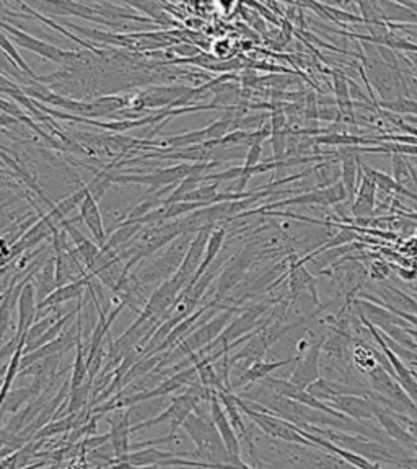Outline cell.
Instances as JSON below:
<instances>
[{
    "label": "cell",
    "mask_w": 417,
    "mask_h": 469,
    "mask_svg": "<svg viewBox=\"0 0 417 469\" xmlns=\"http://www.w3.org/2000/svg\"><path fill=\"white\" fill-rule=\"evenodd\" d=\"M182 427L194 442L197 456L212 465H232V458L228 455L225 443L212 419L207 420L204 415L192 413Z\"/></svg>",
    "instance_id": "obj_1"
},
{
    "label": "cell",
    "mask_w": 417,
    "mask_h": 469,
    "mask_svg": "<svg viewBox=\"0 0 417 469\" xmlns=\"http://www.w3.org/2000/svg\"><path fill=\"white\" fill-rule=\"evenodd\" d=\"M220 165V161H196V163H180L168 168L155 170L149 175H114L113 182L123 185H145L150 186V192L163 187L180 185L187 176H207L206 171Z\"/></svg>",
    "instance_id": "obj_2"
},
{
    "label": "cell",
    "mask_w": 417,
    "mask_h": 469,
    "mask_svg": "<svg viewBox=\"0 0 417 469\" xmlns=\"http://www.w3.org/2000/svg\"><path fill=\"white\" fill-rule=\"evenodd\" d=\"M191 234L182 233L173 243L168 244L165 254H161L158 259L149 261L145 265H140V268L135 270V277H137L140 284H154L160 282V280H163V282L165 280H170L181 268L187 249L191 246Z\"/></svg>",
    "instance_id": "obj_3"
},
{
    "label": "cell",
    "mask_w": 417,
    "mask_h": 469,
    "mask_svg": "<svg viewBox=\"0 0 417 469\" xmlns=\"http://www.w3.org/2000/svg\"><path fill=\"white\" fill-rule=\"evenodd\" d=\"M347 199H349V194H347L346 187H344V185H342V181H336L335 185H331L328 187H318V189H313L309 192H301V194L290 197V199L273 202V204L266 206L263 208L259 207L258 211L243 212V213H239V217H248V215H253V213L266 212L268 208H278V207H285V206H313V204L326 206V207L337 206Z\"/></svg>",
    "instance_id": "obj_4"
},
{
    "label": "cell",
    "mask_w": 417,
    "mask_h": 469,
    "mask_svg": "<svg viewBox=\"0 0 417 469\" xmlns=\"http://www.w3.org/2000/svg\"><path fill=\"white\" fill-rule=\"evenodd\" d=\"M2 31H4V33L12 36L13 41L18 46H22V48L35 52V54H38L41 57H44V59L56 62V64L74 65V62H77L78 59H82L80 52L77 54L75 51H64V49L56 48V46L46 43V41H43V39L35 38V36L25 33L23 30L17 28V26H12V25L4 22L2 23Z\"/></svg>",
    "instance_id": "obj_5"
},
{
    "label": "cell",
    "mask_w": 417,
    "mask_h": 469,
    "mask_svg": "<svg viewBox=\"0 0 417 469\" xmlns=\"http://www.w3.org/2000/svg\"><path fill=\"white\" fill-rule=\"evenodd\" d=\"M326 334H323L318 341L311 342L309 351L305 352L304 357H299L294 372L290 375V383H294L295 387L301 389H306L311 387L313 383L318 382L321 378V370H320V358L323 354V346H325Z\"/></svg>",
    "instance_id": "obj_6"
},
{
    "label": "cell",
    "mask_w": 417,
    "mask_h": 469,
    "mask_svg": "<svg viewBox=\"0 0 417 469\" xmlns=\"http://www.w3.org/2000/svg\"><path fill=\"white\" fill-rule=\"evenodd\" d=\"M211 417L218 432H220L228 455L232 458V465L244 466V463L242 461V445H239L238 434L233 429L232 422L228 419L225 409H223V404H220V398H218L217 391H213L211 398Z\"/></svg>",
    "instance_id": "obj_7"
},
{
    "label": "cell",
    "mask_w": 417,
    "mask_h": 469,
    "mask_svg": "<svg viewBox=\"0 0 417 469\" xmlns=\"http://www.w3.org/2000/svg\"><path fill=\"white\" fill-rule=\"evenodd\" d=\"M332 409L339 411L344 415H349L351 419L362 420V419H372L377 415L380 404L377 401L365 398V396H356V394H339L332 398L330 403Z\"/></svg>",
    "instance_id": "obj_8"
},
{
    "label": "cell",
    "mask_w": 417,
    "mask_h": 469,
    "mask_svg": "<svg viewBox=\"0 0 417 469\" xmlns=\"http://www.w3.org/2000/svg\"><path fill=\"white\" fill-rule=\"evenodd\" d=\"M114 413H116V417H114V419L109 417L108 419L109 424H111V446L118 463H123L130 451L129 435H130V427H132L129 424L130 409L114 411Z\"/></svg>",
    "instance_id": "obj_9"
},
{
    "label": "cell",
    "mask_w": 417,
    "mask_h": 469,
    "mask_svg": "<svg viewBox=\"0 0 417 469\" xmlns=\"http://www.w3.org/2000/svg\"><path fill=\"white\" fill-rule=\"evenodd\" d=\"M36 316H38V296H36L35 282H30L25 285L18 300V323L15 334L23 337L30 327L35 325Z\"/></svg>",
    "instance_id": "obj_10"
},
{
    "label": "cell",
    "mask_w": 417,
    "mask_h": 469,
    "mask_svg": "<svg viewBox=\"0 0 417 469\" xmlns=\"http://www.w3.org/2000/svg\"><path fill=\"white\" fill-rule=\"evenodd\" d=\"M93 277H95V275H93L92 273H88L85 277H78L75 280H72V282H69V284L57 287V289L52 292L48 299H46L44 301H41V304H38V311L52 308V306H59L61 304H66V301L74 300V299H77V296H80L83 294V290L88 289V285H90Z\"/></svg>",
    "instance_id": "obj_11"
},
{
    "label": "cell",
    "mask_w": 417,
    "mask_h": 469,
    "mask_svg": "<svg viewBox=\"0 0 417 469\" xmlns=\"http://www.w3.org/2000/svg\"><path fill=\"white\" fill-rule=\"evenodd\" d=\"M80 218L83 222H85L88 230L93 233V237H95L98 246L104 248V244H106L109 237L106 234V232H104L103 217H101L100 208H98V201L92 196V192L85 197V201L82 202Z\"/></svg>",
    "instance_id": "obj_12"
},
{
    "label": "cell",
    "mask_w": 417,
    "mask_h": 469,
    "mask_svg": "<svg viewBox=\"0 0 417 469\" xmlns=\"http://www.w3.org/2000/svg\"><path fill=\"white\" fill-rule=\"evenodd\" d=\"M378 187L372 178H368L363 173L361 186H359L356 199L351 206V213L356 218H367L373 213L375 208V196H377Z\"/></svg>",
    "instance_id": "obj_13"
},
{
    "label": "cell",
    "mask_w": 417,
    "mask_h": 469,
    "mask_svg": "<svg viewBox=\"0 0 417 469\" xmlns=\"http://www.w3.org/2000/svg\"><path fill=\"white\" fill-rule=\"evenodd\" d=\"M35 285L38 304L44 301L57 289L56 280V256H49L35 270Z\"/></svg>",
    "instance_id": "obj_14"
},
{
    "label": "cell",
    "mask_w": 417,
    "mask_h": 469,
    "mask_svg": "<svg viewBox=\"0 0 417 469\" xmlns=\"http://www.w3.org/2000/svg\"><path fill=\"white\" fill-rule=\"evenodd\" d=\"M299 361V357H294V358H287V361H278V362H263V361H258L254 362L251 367L244 370V372L239 375V378L237 382L233 383V388H238V387H243V384L247 383H254V382H263L269 377L270 373L274 372V370H278L280 367H284V365H289V363H294Z\"/></svg>",
    "instance_id": "obj_15"
},
{
    "label": "cell",
    "mask_w": 417,
    "mask_h": 469,
    "mask_svg": "<svg viewBox=\"0 0 417 469\" xmlns=\"http://www.w3.org/2000/svg\"><path fill=\"white\" fill-rule=\"evenodd\" d=\"M225 237H227V232L223 227H216L211 233V237H208V243H207V249H206V254H204V261H202L199 270L196 273V277L194 280L189 285H194L197 280H199L202 275H204L206 270L211 268L213 264V261L217 259L218 253L222 251L223 248V243H225ZM187 285V287H189Z\"/></svg>",
    "instance_id": "obj_16"
},
{
    "label": "cell",
    "mask_w": 417,
    "mask_h": 469,
    "mask_svg": "<svg viewBox=\"0 0 417 469\" xmlns=\"http://www.w3.org/2000/svg\"><path fill=\"white\" fill-rule=\"evenodd\" d=\"M375 417H377L380 424H382L385 434H387L390 439H393L394 442H398V443H404V445L417 448V442L414 439V435L411 434V432L406 430L403 425L398 424V420H394L393 415L387 413V411H383L382 408H380L377 415H375Z\"/></svg>",
    "instance_id": "obj_17"
},
{
    "label": "cell",
    "mask_w": 417,
    "mask_h": 469,
    "mask_svg": "<svg viewBox=\"0 0 417 469\" xmlns=\"http://www.w3.org/2000/svg\"><path fill=\"white\" fill-rule=\"evenodd\" d=\"M144 225H140V223L134 222V220H124L123 223H119L118 225V230H114L113 234H109L106 244H104V251H109V249H113V251H118L119 248L124 246V244L129 243L130 239L134 238V234H139L142 232Z\"/></svg>",
    "instance_id": "obj_18"
},
{
    "label": "cell",
    "mask_w": 417,
    "mask_h": 469,
    "mask_svg": "<svg viewBox=\"0 0 417 469\" xmlns=\"http://www.w3.org/2000/svg\"><path fill=\"white\" fill-rule=\"evenodd\" d=\"M351 354H352V363L356 365L362 373L373 372V370L380 365L377 357H375V349L367 346V344L361 341V339L354 342Z\"/></svg>",
    "instance_id": "obj_19"
},
{
    "label": "cell",
    "mask_w": 417,
    "mask_h": 469,
    "mask_svg": "<svg viewBox=\"0 0 417 469\" xmlns=\"http://www.w3.org/2000/svg\"><path fill=\"white\" fill-rule=\"evenodd\" d=\"M362 170H363V173L368 176V178H372L375 181V185H377L378 189H382L385 192H399V194L408 196V197H411V199H417L413 192L406 189V187H403V185H399V182L394 178H391V176L382 173V171L370 168V166H367V165H362Z\"/></svg>",
    "instance_id": "obj_20"
},
{
    "label": "cell",
    "mask_w": 417,
    "mask_h": 469,
    "mask_svg": "<svg viewBox=\"0 0 417 469\" xmlns=\"http://www.w3.org/2000/svg\"><path fill=\"white\" fill-rule=\"evenodd\" d=\"M2 49H4V57L5 59H8L10 62H13L15 65H17V69L20 72H23V74L30 78V80H33V82H39V83H44L43 80V77H39V75H36L33 70L30 69V65L26 64L25 59L22 56L18 54V51L15 49V46L12 41H10L8 38V35L7 33H2Z\"/></svg>",
    "instance_id": "obj_21"
},
{
    "label": "cell",
    "mask_w": 417,
    "mask_h": 469,
    "mask_svg": "<svg viewBox=\"0 0 417 469\" xmlns=\"http://www.w3.org/2000/svg\"><path fill=\"white\" fill-rule=\"evenodd\" d=\"M22 8L25 10V12H28V13L31 15V17H35L36 20H39V22H43L44 25H48V26H51V28H52V30H57V31H59V33H61V35H64V36H67V38H69V39H72V41H74V43H77V44H80V46H83V48H85V49H88V51H90V52H98V54H101V52H100V51H98V49H95V48H93V46H92V44H88V43H87V41H83V39H80V38H78V36H75L74 33H70V31H67L66 28H62V26H61V25H57L56 22H52V20H51V18H48V17H44V15H41L39 12H36V10H33V8H31V7H30V5H26V4H22Z\"/></svg>",
    "instance_id": "obj_22"
},
{
    "label": "cell",
    "mask_w": 417,
    "mask_h": 469,
    "mask_svg": "<svg viewBox=\"0 0 417 469\" xmlns=\"http://www.w3.org/2000/svg\"><path fill=\"white\" fill-rule=\"evenodd\" d=\"M87 361L83 358V346H82V334L78 336L77 342V356L74 362V368H72V377H70V391L80 388L83 383H87Z\"/></svg>",
    "instance_id": "obj_23"
},
{
    "label": "cell",
    "mask_w": 417,
    "mask_h": 469,
    "mask_svg": "<svg viewBox=\"0 0 417 469\" xmlns=\"http://www.w3.org/2000/svg\"><path fill=\"white\" fill-rule=\"evenodd\" d=\"M62 318V316H61ZM59 318V320H61ZM57 316H44V318H39V320H36L35 321V325L30 327L28 332H26L25 334V339H26V346L25 347H30L31 344H35L36 341H38L39 337H43L46 332H48L52 326L56 325L57 321Z\"/></svg>",
    "instance_id": "obj_24"
},
{
    "label": "cell",
    "mask_w": 417,
    "mask_h": 469,
    "mask_svg": "<svg viewBox=\"0 0 417 469\" xmlns=\"http://www.w3.org/2000/svg\"><path fill=\"white\" fill-rule=\"evenodd\" d=\"M78 424V415H69V417H64V419L57 420V422H51L46 427H43L38 434L35 435V439H46V437H51L54 434H59V432H64V430H72L74 427Z\"/></svg>",
    "instance_id": "obj_25"
},
{
    "label": "cell",
    "mask_w": 417,
    "mask_h": 469,
    "mask_svg": "<svg viewBox=\"0 0 417 469\" xmlns=\"http://www.w3.org/2000/svg\"><path fill=\"white\" fill-rule=\"evenodd\" d=\"M289 129L284 130H278V132H273L270 135V145H273V152L274 156L270 158V161H284L287 156V145H289Z\"/></svg>",
    "instance_id": "obj_26"
},
{
    "label": "cell",
    "mask_w": 417,
    "mask_h": 469,
    "mask_svg": "<svg viewBox=\"0 0 417 469\" xmlns=\"http://www.w3.org/2000/svg\"><path fill=\"white\" fill-rule=\"evenodd\" d=\"M92 382L93 380L88 378L87 383H83L80 388H77L74 391H70V399H69V409L67 413H77L83 408V404L87 403L88 394H90V388H92Z\"/></svg>",
    "instance_id": "obj_27"
},
{
    "label": "cell",
    "mask_w": 417,
    "mask_h": 469,
    "mask_svg": "<svg viewBox=\"0 0 417 469\" xmlns=\"http://www.w3.org/2000/svg\"><path fill=\"white\" fill-rule=\"evenodd\" d=\"M380 106L398 114H414L417 116V101L408 100V98H398L396 101H383Z\"/></svg>",
    "instance_id": "obj_28"
},
{
    "label": "cell",
    "mask_w": 417,
    "mask_h": 469,
    "mask_svg": "<svg viewBox=\"0 0 417 469\" xmlns=\"http://www.w3.org/2000/svg\"><path fill=\"white\" fill-rule=\"evenodd\" d=\"M411 175V165L401 155H393V178L403 182V178Z\"/></svg>",
    "instance_id": "obj_29"
},
{
    "label": "cell",
    "mask_w": 417,
    "mask_h": 469,
    "mask_svg": "<svg viewBox=\"0 0 417 469\" xmlns=\"http://www.w3.org/2000/svg\"><path fill=\"white\" fill-rule=\"evenodd\" d=\"M243 175V166H235V168H228L222 173H213L207 175L206 181H232V180H239Z\"/></svg>",
    "instance_id": "obj_30"
},
{
    "label": "cell",
    "mask_w": 417,
    "mask_h": 469,
    "mask_svg": "<svg viewBox=\"0 0 417 469\" xmlns=\"http://www.w3.org/2000/svg\"><path fill=\"white\" fill-rule=\"evenodd\" d=\"M305 111H304V116L305 119H309V121H316L318 119V98L313 92L306 93L305 95Z\"/></svg>",
    "instance_id": "obj_31"
},
{
    "label": "cell",
    "mask_w": 417,
    "mask_h": 469,
    "mask_svg": "<svg viewBox=\"0 0 417 469\" xmlns=\"http://www.w3.org/2000/svg\"><path fill=\"white\" fill-rule=\"evenodd\" d=\"M388 274H390V268L383 263V261H375V263L372 264V268H370V275L377 280L385 279Z\"/></svg>",
    "instance_id": "obj_32"
},
{
    "label": "cell",
    "mask_w": 417,
    "mask_h": 469,
    "mask_svg": "<svg viewBox=\"0 0 417 469\" xmlns=\"http://www.w3.org/2000/svg\"><path fill=\"white\" fill-rule=\"evenodd\" d=\"M399 275H401V277H403V279H414V277H417V273H416V270H404V269H399Z\"/></svg>",
    "instance_id": "obj_33"
},
{
    "label": "cell",
    "mask_w": 417,
    "mask_h": 469,
    "mask_svg": "<svg viewBox=\"0 0 417 469\" xmlns=\"http://www.w3.org/2000/svg\"><path fill=\"white\" fill-rule=\"evenodd\" d=\"M253 469H258V468H253Z\"/></svg>",
    "instance_id": "obj_34"
},
{
    "label": "cell",
    "mask_w": 417,
    "mask_h": 469,
    "mask_svg": "<svg viewBox=\"0 0 417 469\" xmlns=\"http://www.w3.org/2000/svg\"><path fill=\"white\" fill-rule=\"evenodd\" d=\"M416 163H417V158H416Z\"/></svg>",
    "instance_id": "obj_35"
}]
</instances>
